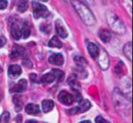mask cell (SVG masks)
<instances>
[{
  "label": "cell",
  "mask_w": 133,
  "mask_h": 123,
  "mask_svg": "<svg viewBox=\"0 0 133 123\" xmlns=\"http://www.w3.org/2000/svg\"><path fill=\"white\" fill-rule=\"evenodd\" d=\"M71 3L85 24L90 26L95 25V16L91 12V10L88 8V6L85 4V2L80 0H71Z\"/></svg>",
  "instance_id": "1"
},
{
  "label": "cell",
  "mask_w": 133,
  "mask_h": 123,
  "mask_svg": "<svg viewBox=\"0 0 133 123\" xmlns=\"http://www.w3.org/2000/svg\"><path fill=\"white\" fill-rule=\"evenodd\" d=\"M107 21L110 28L117 34L123 35L126 32V28L123 22L114 12L107 13Z\"/></svg>",
  "instance_id": "2"
},
{
  "label": "cell",
  "mask_w": 133,
  "mask_h": 123,
  "mask_svg": "<svg viewBox=\"0 0 133 123\" xmlns=\"http://www.w3.org/2000/svg\"><path fill=\"white\" fill-rule=\"evenodd\" d=\"M33 11L34 16L35 19L38 18H46L49 16V10L48 8L37 2H33Z\"/></svg>",
  "instance_id": "3"
},
{
  "label": "cell",
  "mask_w": 133,
  "mask_h": 123,
  "mask_svg": "<svg viewBox=\"0 0 133 123\" xmlns=\"http://www.w3.org/2000/svg\"><path fill=\"white\" fill-rule=\"evenodd\" d=\"M97 57H98V64L101 67V68L104 71L108 69L110 65V60L107 52L102 49L101 50H100Z\"/></svg>",
  "instance_id": "4"
},
{
  "label": "cell",
  "mask_w": 133,
  "mask_h": 123,
  "mask_svg": "<svg viewBox=\"0 0 133 123\" xmlns=\"http://www.w3.org/2000/svg\"><path fill=\"white\" fill-rule=\"evenodd\" d=\"M58 101L65 105H71L74 102V97L65 91H62L58 96Z\"/></svg>",
  "instance_id": "5"
},
{
  "label": "cell",
  "mask_w": 133,
  "mask_h": 123,
  "mask_svg": "<svg viewBox=\"0 0 133 123\" xmlns=\"http://www.w3.org/2000/svg\"><path fill=\"white\" fill-rule=\"evenodd\" d=\"M90 107H91V104L89 101L82 99L81 101L79 102V106L70 110V112H71L70 113L72 115L76 114V113H83V112L87 111L89 109H90Z\"/></svg>",
  "instance_id": "6"
},
{
  "label": "cell",
  "mask_w": 133,
  "mask_h": 123,
  "mask_svg": "<svg viewBox=\"0 0 133 123\" xmlns=\"http://www.w3.org/2000/svg\"><path fill=\"white\" fill-rule=\"evenodd\" d=\"M55 30L60 37L65 39L68 36V31L65 28L63 22L61 21L60 19H57L55 21Z\"/></svg>",
  "instance_id": "7"
},
{
  "label": "cell",
  "mask_w": 133,
  "mask_h": 123,
  "mask_svg": "<svg viewBox=\"0 0 133 123\" xmlns=\"http://www.w3.org/2000/svg\"><path fill=\"white\" fill-rule=\"evenodd\" d=\"M11 35L12 38L16 40H19L22 37V33H21V25L17 22L15 21L12 23L11 25Z\"/></svg>",
  "instance_id": "8"
},
{
  "label": "cell",
  "mask_w": 133,
  "mask_h": 123,
  "mask_svg": "<svg viewBox=\"0 0 133 123\" xmlns=\"http://www.w3.org/2000/svg\"><path fill=\"white\" fill-rule=\"evenodd\" d=\"M21 73H22L21 67L17 64L11 65L8 69V75L12 79L17 78L21 74Z\"/></svg>",
  "instance_id": "9"
},
{
  "label": "cell",
  "mask_w": 133,
  "mask_h": 123,
  "mask_svg": "<svg viewBox=\"0 0 133 123\" xmlns=\"http://www.w3.org/2000/svg\"><path fill=\"white\" fill-rule=\"evenodd\" d=\"M27 88V81L25 79H21L18 81L17 84H16L11 89V92H15V93H21L24 91Z\"/></svg>",
  "instance_id": "10"
},
{
  "label": "cell",
  "mask_w": 133,
  "mask_h": 123,
  "mask_svg": "<svg viewBox=\"0 0 133 123\" xmlns=\"http://www.w3.org/2000/svg\"><path fill=\"white\" fill-rule=\"evenodd\" d=\"M48 61L51 64H55V65H57V66H61L64 63V57H63V55L62 53H53L52 55H51L49 57Z\"/></svg>",
  "instance_id": "11"
},
{
  "label": "cell",
  "mask_w": 133,
  "mask_h": 123,
  "mask_svg": "<svg viewBox=\"0 0 133 123\" xmlns=\"http://www.w3.org/2000/svg\"><path fill=\"white\" fill-rule=\"evenodd\" d=\"M25 55V49L23 47L20 46H14L12 53H11V57L12 59H18L21 57H23Z\"/></svg>",
  "instance_id": "12"
},
{
  "label": "cell",
  "mask_w": 133,
  "mask_h": 123,
  "mask_svg": "<svg viewBox=\"0 0 133 123\" xmlns=\"http://www.w3.org/2000/svg\"><path fill=\"white\" fill-rule=\"evenodd\" d=\"M87 50H88V52H89L90 55L93 58H97L100 50H99V47H97V44H95V43H94L92 42H90L87 44Z\"/></svg>",
  "instance_id": "13"
},
{
  "label": "cell",
  "mask_w": 133,
  "mask_h": 123,
  "mask_svg": "<svg viewBox=\"0 0 133 123\" xmlns=\"http://www.w3.org/2000/svg\"><path fill=\"white\" fill-rule=\"evenodd\" d=\"M25 111L29 115H37L38 113L41 112L40 107L37 105L34 104V103L28 104L25 108Z\"/></svg>",
  "instance_id": "14"
},
{
  "label": "cell",
  "mask_w": 133,
  "mask_h": 123,
  "mask_svg": "<svg viewBox=\"0 0 133 123\" xmlns=\"http://www.w3.org/2000/svg\"><path fill=\"white\" fill-rule=\"evenodd\" d=\"M98 36H99V38L101 39V40L104 43H108L111 39V33L108 29H101L99 31Z\"/></svg>",
  "instance_id": "15"
},
{
  "label": "cell",
  "mask_w": 133,
  "mask_h": 123,
  "mask_svg": "<svg viewBox=\"0 0 133 123\" xmlns=\"http://www.w3.org/2000/svg\"><path fill=\"white\" fill-rule=\"evenodd\" d=\"M21 33L23 39H26L30 34V27L26 21H23L21 23Z\"/></svg>",
  "instance_id": "16"
},
{
  "label": "cell",
  "mask_w": 133,
  "mask_h": 123,
  "mask_svg": "<svg viewBox=\"0 0 133 123\" xmlns=\"http://www.w3.org/2000/svg\"><path fill=\"white\" fill-rule=\"evenodd\" d=\"M42 109L44 111V112L47 113V112H51L54 106H55V103L52 100H49V99H47V100H44L42 102Z\"/></svg>",
  "instance_id": "17"
},
{
  "label": "cell",
  "mask_w": 133,
  "mask_h": 123,
  "mask_svg": "<svg viewBox=\"0 0 133 123\" xmlns=\"http://www.w3.org/2000/svg\"><path fill=\"white\" fill-rule=\"evenodd\" d=\"M55 80V75L53 74L52 72L45 74L44 75H43V77H42L41 79V83H43V84H51V83H52Z\"/></svg>",
  "instance_id": "18"
},
{
  "label": "cell",
  "mask_w": 133,
  "mask_h": 123,
  "mask_svg": "<svg viewBox=\"0 0 133 123\" xmlns=\"http://www.w3.org/2000/svg\"><path fill=\"white\" fill-rule=\"evenodd\" d=\"M13 103L15 105V109L16 112H19L21 109H22V107H23V102L22 101V98L20 95H16L13 97Z\"/></svg>",
  "instance_id": "19"
},
{
  "label": "cell",
  "mask_w": 133,
  "mask_h": 123,
  "mask_svg": "<svg viewBox=\"0 0 133 123\" xmlns=\"http://www.w3.org/2000/svg\"><path fill=\"white\" fill-rule=\"evenodd\" d=\"M48 46L50 47H56V48H61L62 47V43L57 36H53L50 41L48 42Z\"/></svg>",
  "instance_id": "20"
},
{
  "label": "cell",
  "mask_w": 133,
  "mask_h": 123,
  "mask_svg": "<svg viewBox=\"0 0 133 123\" xmlns=\"http://www.w3.org/2000/svg\"><path fill=\"white\" fill-rule=\"evenodd\" d=\"M123 52L125 53V55L130 60H132V43L129 42L128 43H126L123 48Z\"/></svg>",
  "instance_id": "21"
},
{
  "label": "cell",
  "mask_w": 133,
  "mask_h": 123,
  "mask_svg": "<svg viewBox=\"0 0 133 123\" xmlns=\"http://www.w3.org/2000/svg\"><path fill=\"white\" fill-rule=\"evenodd\" d=\"M28 9V2L26 0H19L17 3V10L19 12H24Z\"/></svg>",
  "instance_id": "22"
},
{
  "label": "cell",
  "mask_w": 133,
  "mask_h": 123,
  "mask_svg": "<svg viewBox=\"0 0 133 123\" xmlns=\"http://www.w3.org/2000/svg\"><path fill=\"white\" fill-rule=\"evenodd\" d=\"M74 60L76 64V65L79 67H81L82 69H83L87 64V61L86 60L85 58L82 57L81 56H76L75 58H74Z\"/></svg>",
  "instance_id": "23"
},
{
  "label": "cell",
  "mask_w": 133,
  "mask_h": 123,
  "mask_svg": "<svg viewBox=\"0 0 133 123\" xmlns=\"http://www.w3.org/2000/svg\"><path fill=\"white\" fill-rule=\"evenodd\" d=\"M51 72H52L53 74L55 75V79H57L58 81H62L63 80L64 75H65V74H64L63 71H60V70H58V69H53V70L51 71Z\"/></svg>",
  "instance_id": "24"
},
{
  "label": "cell",
  "mask_w": 133,
  "mask_h": 123,
  "mask_svg": "<svg viewBox=\"0 0 133 123\" xmlns=\"http://www.w3.org/2000/svg\"><path fill=\"white\" fill-rule=\"evenodd\" d=\"M69 84L74 91H76V93H79V91H80V85L78 82H76V81H72L69 83Z\"/></svg>",
  "instance_id": "25"
},
{
  "label": "cell",
  "mask_w": 133,
  "mask_h": 123,
  "mask_svg": "<svg viewBox=\"0 0 133 123\" xmlns=\"http://www.w3.org/2000/svg\"><path fill=\"white\" fill-rule=\"evenodd\" d=\"M41 26H43V27H44V29L43 28V29H41V31L42 32H44V33H50V31H51V26H50V25H47V24H41Z\"/></svg>",
  "instance_id": "26"
},
{
  "label": "cell",
  "mask_w": 133,
  "mask_h": 123,
  "mask_svg": "<svg viewBox=\"0 0 133 123\" xmlns=\"http://www.w3.org/2000/svg\"><path fill=\"white\" fill-rule=\"evenodd\" d=\"M8 2L6 0H0V9L3 10L7 7Z\"/></svg>",
  "instance_id": "27"
},
{
  "label": "cell",
  "mask_w": 133,
  "mask_h": 123,
  "mask_svg": "<svg viewBox=\"0 0 133 123\" xmlns=\"http://www.w3.org/2000/svg\"><path fill=\"white\" fill-rule=\"evenodd\" d=\"M95 122L97 123H101V122H104V123H108V121H107V120H105L102 116H97L96 119H95Z\"/></svg>",
  "instance_id": "28"
},
{
  "label": "cell",
  "mask_w": 133,
  "mask_h": 123,
  "mask_svg": "<svg viewBox=\"0 0 133 123\" xmlns=\"http://www.w3.org/2000/svg\"><path fill=\"white\" fill-rule=\"evenodd\" d=\"M2 116V119H4L5 122H8L9 121V114L8 112H4Z\"/></svg>",
  "instance_id": "29"
},
{
  "label": "cell",
  "mask_w": 133,
  "mask_h": 123,
  "mask_svg": "<svg viewBox=\"0 0 133 123\" xmlns=\"http://www.w3.org/2000/svg\"><path fill=\"white\" fill-rule=\"evenodd\" d=\"M6 43V40L4 37H0V47H3Z\"/></svg>",
  "instance_id": "30"
},
{
  "label": "cell",
  "mask_w": 133,
  "mask_h": 123,
  "mask_svg": "<svg viewBox=\"0 0 133 123\" xmlns=\"http://www.w3.org/2000/svg\"><path fill=\"white\" fill-rule=\"evenodd\" d=\"M82 1H83L84 2L88 3V4H93V2H94V0H82Z\"/></svg>",
  "instance_id": "31"
},
{
  "label": "cell",
  "mask_w": 133,
  "mask_h": 123,
  "mask_svg": "<svg viewBox=\"0 0 133 123\" xmlns=\"http://www.w3.org/2000/svg\"><path fill=\"white\" fill-rule=\"evenodd\" d=\"M81 122L83 123V122H88V123H90L91 122L90 121H83V122Z\"/></svg>",
  "instance_id": "32"
},
{
  "label": "cell",
  "mask_w": 133,
  "mask_h": 123,
  "mask_svg": "<svg viewBox=\"0 0 133 123\" xmlns=\"http://www.w3.org/2000/svg\"><path fill=\"white\" fill-rule=\"evenodd\" d=\"M41 1H43V2H47L48 0H41Z\"/></svg>",
  "instance_id": "33"
},
{
  "label": "cell",
  "mask_w": 133,
  "mask_h": 123,
  "mask_svg": "<svg viewBox=\"0 0 133 123\" xmlns=\"http://www.w3.org/2000/svg\"><path fill=\"white\" fill-rule=\"evenodd\" d=\"M0 101H1V95H0Z\"/></svg>",
  "instance_id": "34"
},
{
  "label": "cell",
  "mask_w": 133,
  "mask_h": 123,
  "mask_svg": "<svg viewBox=\"0 0 133 123\" xmlns=\"http://www.w3.org/2000/svg\"><path fill=\"white\" fill-rule=\"evenodd\" d=\"M0 122H1V120H0Z\"/></svg>",
  "instance_id": "35"
}]
</instances>
